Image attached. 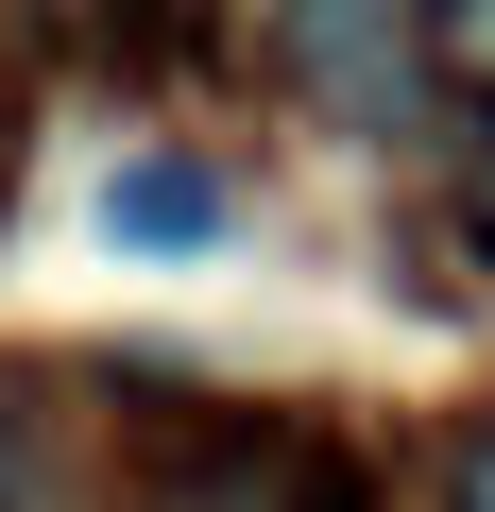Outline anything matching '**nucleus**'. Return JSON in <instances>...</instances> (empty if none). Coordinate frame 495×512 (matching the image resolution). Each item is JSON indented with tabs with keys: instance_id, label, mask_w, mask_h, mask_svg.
<instances>
[{
	"instance_id": "6",
	"label": "nucleus",
	"mask_w": 495,
	"mask_h": 512,
	"mask_svg": "<svg viewBox=\"0 0 495 512\" xmlns=\"http://www.w3.org/2000/svg\"><path fill=\"white\" fill-rule=\"evenodd\" d=\"M0 512H69L52 461H35V410H18V393H0Z\"/></svg>"
},
{
	"instance_id": "4",
	"label": "nucleus",
	"mask_w": 495,
	"mask_h": 512,
	"mask_svg": "<svg viewBox=\"0 0 495 512\" xmlns=\"http://www.w3.org/2000/svg\"><path fill=\"white\" fill-rule=\"evenodd\" d=\"M291 512H376V478H359V444H325V427H291Z\"/></svg>"
},
{
	"instance_id": "9",
	"label": "nucleus",
	"mask_w": 495,
	"mask_h": 512,
	"mask_svg": "<svg viewBox=\"0 0 495 512\" xmlns=\"http://www.w3.org/2000/svg\"><path fill=\"white\" fill-rule=\"evenodd\" d=\"M444 512H495V427L461 444V478H444Z\"/></svg>"
},
{
	"instance_id": "5",
	"label": "nucleus",
	"mask_w": 495,
	"mask_h": 512,
	"mask_svg": "<svg viewBox=\"0 0 495 512\" xmlns=\"http://www.w3.org/2000/svg\"><path fill=\"white\" fill-rule=\"evenodd\" d=\"M427 52H444V69L495 103V0H427Z\"/></svg>"
},
{
	"instance_id": "3",
	"label": "nucleus",
	"mask_w": 495,
	"mask_h": 512,
	"mask_svg": "<svg viewBox=\"0 0 495 512\" xmlns=\"http://www.w3.org/2000/svg\"><path fill=\"white\" fill-rule=\"evenodd\" d=\"M171 512H291V427H222V444L171 478Z\"/></svg>"
},
{
	"instance_id": "2",
	"label": "nucleus",
	"mask_w": 495,
	"mask_h": 512,
	"mask_svg": "<svg viewBox=\"0 0 495 512\" xmlns=\"http://www.w3.org/2000/svg\"><path fill=\"white\" fill-rule=\"evenodd\" d=\"M239 205H222V171H188V154H137L120 188H103V239H137V256H205Z\"/></svg>"
},
{
	"instance_id": "8",
	"label": "nucleus",
	"mask_w": 495,
	"mask_h": 512,
	"mask_svg": "<svg viewBox=\"0 0 495 512\" xmlns=\"http://www.w3.org/2000/svg\"><path fill=\"white\" fill-rule=\"evenodd\" d=\"M461 222H478V239H495V120H478V137H461Z\"/></svg>"
},
{
	"instance_id": "7",
	"label": "nucleus",
	"mask_w": 495,
	"mask_h": 512,
	"mask_svg": "<svg viewBox=\"0 0 495 512\" xmlns=\"http://www.w3.org/2000/svg\"><path fill=\"white\" fill-rule=\"evenodd\" d=\"M69 18H86V35H137V52H154V35L188 18V0H69Z\"/></svg>"
},
{
	"instance_id": "1",
	"label": "nucleus",
	"mask_w": 495,
	"mask_h": 512,
	"mask_svg": "<svg viewBox=\"0 0 495 512\" xmlns=\"http://www.w3.org/2000/svg\"><path fill=\"white\" fill-rule=\"evenodd\" d=\"M274 35L325 103H393V0H274Z\"/></svg>"
}]
</instances>
